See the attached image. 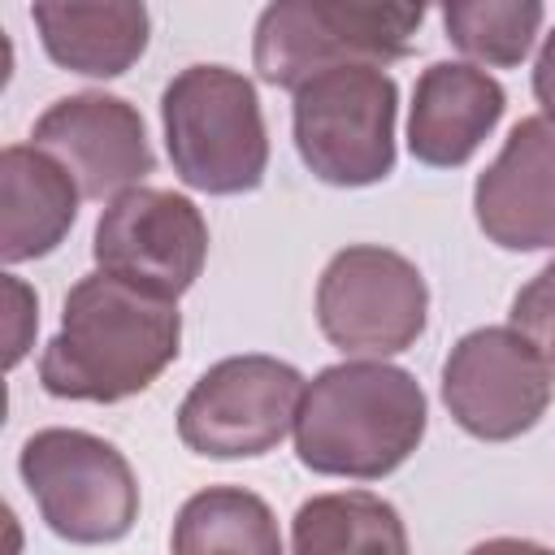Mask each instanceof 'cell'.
Returning a JSON list of instances; mask_svg holds the SVG:
<instances>
[{
  "label": "cell",
  "mask_w": 555,
  "mask_h": 555,
  "mask_svg": "<svg viewBox=\"0 0 555 555\" xmlns=\"http://www.w3.org/2000/svg\"><path fill=\"white\" fill-rule=\"evenodd\" d=\"M178 299L95 269L69 286L61 330L39 356V382L52 399L121 403L143 395L178 360Z\"/></svg>",
  "instance_id": "1"
},
{
  "label": "cell",
  "mask_w": 555,
  "mask_h": 555,
  "mask_svg": "<svg viewBox=\"0 0 555 555\" xmlns=\"http://www.w3.org/2000/svg\"><path fill=\"white\" fill-rule=\"evenodd\" d=\"M421 382L382 356L321 369L299 399L295 455L321 477L377 481L395 473L425 438Z\"/></svg>",
  "instance_id": "2"
},
{
  "label": "cell",
  "mask_w": 555,
  "mask_h": 555,
  "mask_svg": "<svg viewBox=\"0 0 555 555\" xmlns=\"http://www.w3.org/2000/svg\"><path fill=\"white\" fill-rule=\"evenodd\" d=\"M507 325H516L525 338H533L542 351H551V338H555V260L529 286L516 291Z\"/></svg>",
  "instance_id": "19"
},
{
  "label": "cell",
  "mask_w": 555,
  "mask_h": 555,
  "mask_svg": "<svg viewBox=\"0 0 555 555\" xmlns=\"http://www.w3.org/2000/svg\"><path fill=\"white\" fill-rule=\"evenodd\" d=\"M74 173L35 143H13L0 152V256L22 264L48 256L78 217Z\"/></svg>",
  "instance_id": "14"
},
{
  "label": "cell",
  "mask_w": 555,
  "mask_h": 555,
  "mask_svg": "<svg viewBox=\"0 0 555 555\" xmlns=\"http://www.w3.org/2000/svg\"><path fill=\"white\" fill-rule=\"evenodd\" d=\"M91 251L100 269L178 299L208 260V225L195 199L160 186H130L100 212Z\"/></svg>",
  "instance_id": "9"
},
{
  "label": "cell",
  "mask_w": 555,
  "mask_h": 555,
  "mask_svg": "<svg viewBox=\"0 0 555 555\" xmlns=\"http://www.w3.org/2000/svg\"><path fill=\"white\" fill-rule=\"evenodd\" d=\"M546 356H551V364H555V338H551V351H546Z\"/></svg>",
  "instance_id": "22"
},
{
  "label": "cell",
  "mask_w": 555,
  "mask_h": 555,
  "mask_svg": "<svg viewBox=\"0 0 555 555\" xmlns=\"http://www.w3.org/2000/svg\"><path fill=\"white\" fill-rule=\"evenodd\" d=\"M304 377L278 356H230L212 364L178 408V438L208 460L273 451L299 416Z\"/></svg>",
  "instance_id": "8"
},
{
  "label": "cell",
  "mask_w": 555,
  "mask_h": 555,
  "mask_svg": "<svg viewBox=\"0 0 555 555\" xmlns=\"http://www.w3.org/2000/svg\"><path fill=\"white\" fill-rule=\"evenodd\" d=\"M555 395L551 356L516 325H481L464 334L442 364V403L455 425L481 442L529 434Z\"/></svg>",
  "instance_id": "6"
},
{
  "label": "cell",
  "mask_w": 555,
  "mask_h": 555,
  "mask_svg": "<svg viewBox=\"0 0 555 555\" xmlns=\"http://www.w3.org/2000/svg\"><path fill=\"white\" fill-rule=\"evenodd\" d=\"M429 291L421 269L373 243H356L330 256L317 282L321 334L343 356H395L425 334Z\"/></svg>",
  "instance_id": "7"
},
{
  "label": "cell",
  "mask_w": 555,
  "mask_h": 555,
  "mask_svg": "<svg viewBox=\"0 0 555 555\" xmlns=\"http://www.w3.org/2000/svg\"><path fill=\"white\" fill-rule=\"evenodd\" d=\"M507 108L503 87L464 61H434L412 91L408 147L421 165L455 169L464 165Z\"/></svg>",
  "instance_id": "12"
},
{
  "label": "cell",
  "mask_w": 555,
  "mask_h": 555,
  "mask_svg": "<svg viewBox=\"0 0 555 555\" xmlns=\"http://www.w3.org/2000/svg\"><path fill=\"white\" fill-rule=\"evenodd\" d=\"M447 39L490 69H512L529 56L542 30V0H438Z\"/></svg>",
  "instance_id": "18"
},
{
  "label": "cell",
  "mask_w": 555,
  "mask_h": 555,
  "mask_svg": "<svg viewBox=\"0 0 555 555\" xmlns=\"http://www.w3.org/2000/svg\"><path fill=\"white\" fill-rule=\"evenodd\" d=\"M173 173L204 195L256 191L269 169V130L256 87L225 65H186L160 95Z\"/></svg>",
  "instance_id": "3"
},
{
  "label": "cell",
  "mask_w": 555,
  "mask_h": 555,
  "mask_svg": "<svg viewBox=\"0 0 555 555\" xmlns=\"http://www.w3.org/2000/svg\"><path fill=\"white\" fill-rule=\"evenodd\" d=\"M17 473L65 542H117L139 516V481L130 460L87 429H39L22 442Z\"/></svg>",
  "instance_id": "5"
},
{
  "label": "cell",
  "mask_w": 555,
  "mask_h": 555,
  "mask_svg": "<svg viewBox=\"0 0 555 555\" xmlns=\"http://www.w3.org/2000/svg\"><path fill=\"white\" fill-rule=\"evenodd\" d=\"M399 87L382 65H334L295 87L299 160L330 186H373L395 169Z\"/></svg>",
  "instance_id": "4"
},
{
  "label": "cell",
  "mask_w": 555,
  "mask_h": 555,
  "mask_svg": "<svg viewBox=\"0 0 555 555\" xmlns=\"http://www.w3.org/2000/svg\"><path fill=\"white\" fill-rule=\"evenodd\" d=\"M178 555H212V551H243V555H278L282 533L269 503L238 486H208L191 494L173 525Z\"/></svg>",
  "instance_id": "16"
},
{
  "label": "cell",
  "mask_w": 555,
  "mask_h": 555,
  "mask_svg": "<svg viewBox=\"0 0 555 555\" xmlns=\"http://www.w3.org/2000/svg\"><path fill=\"white\" fill-rule=\"evenodd\" d=\"M473 212L503 251L555 247V117H520L473 186Z\"/></svg>",
  "instance_id": "11"
},
{
  "label": "cell",
  "mask_w": 555,
  "mask_h": 555,
  "mask_svg": "<svg viewBox=\"0 0 555 555\" xmlns=\"http://www.w3.org/2000/svg\"><path fill=\"white\" fill-rule=\"evenodd\" d=\"M30 143L52 152L78 182L82 199H113L152 173L147 130L134 104L104 91H78L43 108Z\"/></svg>",
  "instance_id": "10"
},
{
  "label": "cell",
  "mask_w": 555,
  "mask_h": 555,
  "mask_svg": "<svg viewBox=\"0 0 555 555\" xmlns=\"http://www.w3.org/2000/svg\"><path fill=\"white\" fill-rule=\"evenodd\" d=\"M4 299H9V312H13L9 317V356H4V364L13 369L26 356V338L39 325V317H35V295L17 278H4Z\"/></svg>",
  "instance_id": "20"
},
{
  "label": "cell",
  "mask_w": 555,
  "mask_h": 555,
  "mask_svg": "<svg viewBox=\"0 0 555 555\" xmlns=\"http://www.w3.org/2000/svg\"><path fill=\"white\" fill-rule=\"evenodd\" d=\"M30 17L48 61L82 78L126 74L152 35L143 0H35Z\"/></svg>",
  "instance_id": "13"
},
{
  "label": "cell",
  "mask_w": 555,
  "mask_h": 555,
  "mask_svg": "<svg viewBox=\"0 0 555 555\" xmlns=\"http://www.w3.org/2000/svg\"><path fill=\"white\" fill-rule=\"evenodd\" d=\"M533 95L555 117V30L542 39V52H538V65H533Z\"/></svg>",
  "instance_id": "21"
},
{
  "label": "cell",
  "mask_w": 555,
  "mask_h": 555,
  "mask_svg": "<svg viewBox=\"0 0 555 555\" xmlns=\"http://www.w3.org/2000/svg\"><path fill=\"white\" fill-rule=\"evenodd\" d=\"M291 546L299 555H403L408 533L399 512L369 490H343V494H317L299 503Z\"/></svg>",
  "instance_id": "15"
},
{
  "label": "cell",
  "mask_w": 555,
  "mask_h": 555,
  "mask_svg": "<svg viewBox=\"0 0 555 555\" xmlns=\"http://www.w3.org/2000/svg\"><path fill=\"white\" fill-rule=\"evenodd\" d=\"M429 0H312V13L347 65H390L412 52Z\"/></svg>",
  "instance_id": "17"
}]
</instances>
